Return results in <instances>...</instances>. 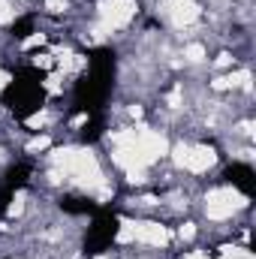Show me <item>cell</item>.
I'll use <instances>...</instances> for the list:
<instances>
[{
  "mask_svg": "<svg viewBox=\"0 0 256 259\" xmlns=\"http://www.w3.org/2000/svg\"><path fill=\"white\" fill-rule=\"evenodd\" d=\"M55 163L64 169L66 175H72L78 184L84 187H103V172L97 166V157L91 151H78V148H64L55 154Z\"/></svg>",
  "mask_w": 256,
  "mask_h": 259,
  "instance_id": "1",
  "label": "cell"
},
{
  "mask_svg": "<svg viewBox=\"0 0 256 259\" xmlns=\"http://www.w3.org/2000/svg\"><path fill=\"white\" fill-rule=\"evenodd\" d=\"M244 196L238 193V190H232V187H220V190H211L208 199H205V214L211 217V220H226V217H232L238 208H244Z\"/></svg>",
  "mask_w": 256,
  "mask_h": 259,
  "instance_id": "2",
  "label": "cell"
},
{
  "mask_svg": "<svg viewBox=\"0 0 256 259\" xmlns=\"http://www.w3.org/2000/svg\"><path fill=\"white\" fill-rule=\"evenodd\" d=\"M175 163L187 172H208L214 163H217V154L214 148H205V145H178L175 148Z\"/></svg>",
  "mask_w": 256,
  "mask_h": 259,
  "instance_id": "3",
  "label": "cell"
},
{
  "mask_svg": "<svg viewBox=\"0 0 256 259\" xmlns=\"http://www.w3.org/2000/svg\"><path fill=\"white\" fill-rule=\"evenodd\" d=\"M136 15V0H106L100 6V18H103V30H115L130 24V18Z\"/></svg>",
  "mask_w": 256,
  "mask_h": 259,
  "instance_id": "4",
  "label": "cell"
},
{
  "mask_svg": "<svg viewBox=\"0 0 256 259\" xmlns=\"http://www.w3.org/2000/svg\"><path fill=\"white\" fill-rule=\"evenodd\" d=\"M163 12L169 15L172 24L184 27V24H193L199 18V6L193 0H163Z\"/></svg>",
  "mask_w": 256,
  "mask_h": 259,
  "instance_id": "5",
  "label": "cell"
},
{
  "mask_svg": "<svg viewBox=\"0 0 256 259\" xmlns=\"http://www.w3.org/2000/svg\"><path fill=\"white\" fill-rule=\"evenodd\" d=\"M133 238L142 241V244H154V247H166L169 244V229L160 226V223H133Z\"/></svg>",
  "mask_w": 256,
  "mask_h": 259,
  "instance_id": "6",
  "label": "cell"
},
{
  "mask_svg": "<svg viewBox=\"0 0 256 259\" xmlns=\"http://www.w3.org/2000/svg\"><path fill=\"white\" fill-rule=\"evenodd\" d=\"M247 81H250V72H247V69H238V72H232V75H226V78H217L214 88H217V91H223V88H241V84H247Z\"/></svg>",
  "mask_w": 256,
  "mask_h": 259,
  "instance_id": "7",
  "label": "cell"
},
{
  "mask_svg": "<svg viewBox=\"0 0 256 259\" xmlns=\"http://www.w3.org/2000/svg\"><path fill=\"white\" fill-rule=\"evenodd\" d=\"M184 58H187L190 64H199V61H205V49H202L199 42H193V46L184 49Z\"/></svg>",
  "mask_w": 256,
  "mask_h": 259,
  "instance_id": "8",
  "label": "cell"
},
{
  "mask_svg": "<svg viewBox=\"0 0 256 259\" xmlns=\"http://www.w3.org/2000/svg\"><path fill=\"white\" fill-rule=\"evenodd\" d=\"M118 241H121V244H127V241H133V223H127V220L121 223V232H118Z\"/></svg>",
  "mask_w": 256,
  "mask_h": 259,
  "instance_id": "9",
  "label": "cell"
},
{
  "mask_svg": "<svg viewBox=\"0 0 256 259\" xmlns=\"http://www.w3.org/2000/svg\"><path fill=\"white\" fill-rule=\"evenodd\" d=\"M27 148H30V151H42V148H49V136H39V139H33Z\"/></svg>",
  "mask_w": 256,
  "mask_h": 259,
  "instance_id": "10",
  "label": "cell"
},
{
  "mask_svg": "<svg viewBox=\"0 0 256 259\" xmlns=\"http://www.w3.org/2000/svg\"><path fill=\"white\" fill-rule=\"evenodd\" d=\"M0 21H12V9H9V0H0Z\"/></svg>",
  "mask_w": 256,
  "mask_h": 259,
  "instance_id": "11",
  "label": "cell"
},
{
  "mask_svg": "<svg viewBox=\"0 0 256 259\" xmlns=\"http://www.w3.org/2000/svg\"><path fill=\"white\" fill-rule=\"evenodd\" d=\"M64 6H66V0H46L49 12H64Z\"/></svg>",
  "mask_w": 256,
  "mask_h": 259,
  "instance_id": "12",
  "label": "cell"
},
{
  "mask_svg": "<svg viewBox=\"0 0 256 259\" xmlns=\"http://www.w3.org/2000/svg\"><path fill=\"white\" fill-rule=\"evenodd\" d=\"M46 42V36L42 33H36V36H30V39H24V49H33V46H42Z\"/></svg>",
  "mask_w": 256,
  "mask_h": 259,
  "instance_id": "13",
  "label": "cell"
},
{
  "mask_svg": "<svg viewBox=\"0 0 256 259\" xmlns=\"http://www.w3.org/2000/svg\"><path fill=\"white\" fill-rule=\"evenodd\" d=\"M193 235H196V229H193V223H184V226H181V238H184V241H190Z\"/></svg>",
  "mask_w": 256,
  "mask_h": 259,
  "instance_id": "14",
  "label": "cell"
},
{
  "mask_svg": "<svg viewBox=\"0 0 256 259\" xmlns=\"http://www.w3.org/2000/svg\"><path fill=\"white\" fill-rule=\"evenodd\" d=\"M169 106H172V109L181 106V91H172V94H169Z\"/></svg>",
  "mask_w": 256,
  "mask_h": 259,
  "instance_id": "15",
  "label": "cell"
},
{
  "mask_svg": "<svg viewBox=\"0 0 256 259\" xmlns=\"http://www.w3.org/2000/svg\"><path fill=\"white\" fill-rule=\"evenodd\" d=\"M97 259H112V256H97Z\"/></svg>",
  "mask_w": 256,
  "mask_h": 259,
  "instance_id": "16",
  "label": "cell"
}]
</instances>
